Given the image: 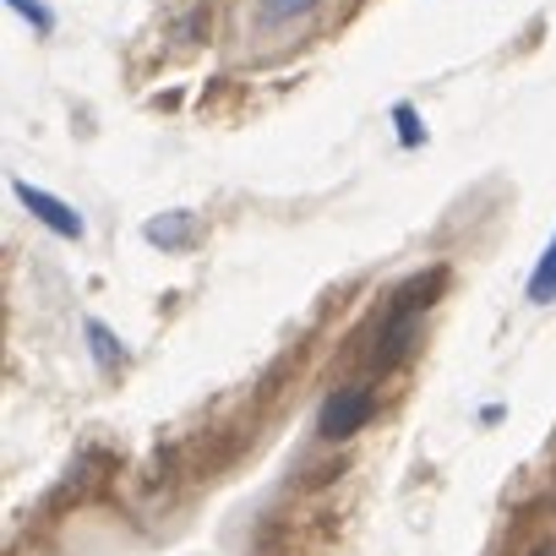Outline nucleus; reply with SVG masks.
Here are the masks:
<instances>
[{
  "instance_id": "1",
  "label": "nucleus",
  "mask_w": 556,
  "mask_h": 556,
  "mask_svg": "<svg viewBox=\"0 0 556 556\" xmlns=\"http://www.w3.org/2000/svg\"><path fill=\"white\" fill-rule=\"evenodd\" d=\"M437 290H442V273H431V278H415V285H404V290L393 295V317H388V328H382V350H377V361H382V366L404 361V350L415 344L420 312L431 306V295H437Z\"/></svg>"
},
{
  "instance_id": "2",
  "label": "nucleus",
  "mask_w": 556,
  "mask_h": 556,
  "mask_svg": "<svg viewBox=\"0 0 556 556\" xmlns=\"http://www.w3.org/2000/svg\"><path fill=\"white\" fill-rule=\"evenodd\" d=\"M371 415H377V393H371V388H339V393H328V404H323V415H317V431H323L328 442H344V437L366 431Z\"/></svg>"
},
{
  "instance_id": "3",
  "label": "nucleus",
  "mask_w": 556,
  "mask_h": 556,
  "mask_svg": "<svg viewBox=\"0 0 556 556\" xmlns=\"http://www.w3.org/2000/svg\"><path fill=\"white\" fill-rule=\"evenodd\" d=\"M12 197L45 224V229H55L61 240H83L88 235V224H83V213L77 207H66L61 197H50V191H39L34 180H12Z\"/></svg>"
},
{
  "instance_id": "4",
  "label": "nucleus",
  "mask_w": 556,
  "mask_h": 556,
  "mask_svg": "<svg viewBox=\"0 0 556 556\" xmlns=\"http://www.w3.org/2000/svg\"><path fill=\"white\" fill-rule=\"evenodd\" d=\"M142 240H148V245H164V251L186 245V240H191V213H164V218H148V224H142Z\"/></svg>"
},
{
  "instance_id": "5",
  "label": "nucleus",
  "mask_w": 556,
  "mask_h": 556,
  "mask_svg": "<svg viewBox=\"0 0 556 556\" xmlns=\"http://www.w3.org/2000/svg\"><path fill=\"white\" fill-rule=\"evenodd\" d=\"M529 306H551L556 301V240L540 251V262H534V273H529Z\"/></svg>"
},
{
  "instance_id": "6",
  "label": "nucleus",
  "mask_w": 556,
  "mask_h": 556,
  "mask_svg": "<svg viewBox=\"0 0 556 556\" xmlns=\"http://www.w3.org/2000/svg\"><path fill=\"white\" fill-rule=\"evenodd\" d=\"M83 333H88V350H93V361H99L104 371H115V366L126 361V350H121V339H115V333H110V328H104L99 317H88V323H83Z\"/></svg>"
},
{
  "instance_id": "7",
  "label": "nucleus",
  "mask_w": 556,
  "mask_h": 556,
  "mask_svg": "<svg viewBox=\"0 0 556 556\" xmlns=\"http://www.w3.org/2000/svg\"><path fill=\"white\" fill-rule=\"evenodd\" d=\"M312 7H317V0H256V23L278 28V23H295V17H306Z\"/></svg>"
},
{
  "instance_id": "8",
  "label": "nucleus",
  "mask_w": 556,
  "mask_h": 556,
  "mask_svg": "<svg viewBox=\"0 0 556 556\" xmlns=\"http://www.w3.org/2000/svg\"><path fill=\"white\" fill-rule=\"evenodd\" d=\"M393 126H399V142H404V148H420V142H426V126H420L415 104H393Z\"/></svg>"
},
{
  "instance_id": "9",
  "label": "nucleus",
  "mask_w": 556,
  "mask_h": 556,
  "mask_svg": "<svg viewBox=\"0 0 556 556\" xmlns=\"http://www.w3.org/2000/svg\"><path fill=\"white\" fill-rule=\"evenodd\" d=\"M7 7H12L17 17H28L39 34H55V12L45 7V0H7Z\"/></svg>"
},
{
  "instance_id": "10",
  "label": "nucleus",
  "mask_w": 556,
  "mask_h": 556,
  "mask_svg": "<svg viewBox=\"0 0 556 556\" xmlns=\"http://www.w3.org/2000/svg\"><path fill=\"white\" fill-rule=\"evenodd\" d=\"M529 556H556V545H534V551H529Z\"/></svg>"
}]
</instances>
